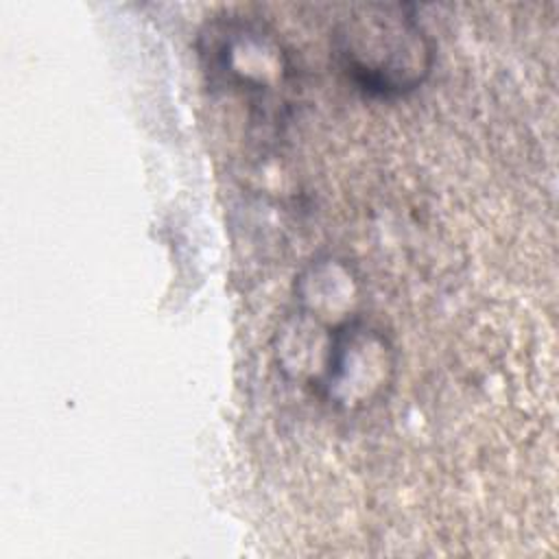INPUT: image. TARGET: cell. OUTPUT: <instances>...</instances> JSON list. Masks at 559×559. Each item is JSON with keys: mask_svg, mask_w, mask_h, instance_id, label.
Returning a JSON list of instances; mask_svg holds the SVG:
<instances>
[{"mask_svg": "<svg viewBox=\"0 0 559 559\" xmlns=\"http://www.w3.org/2000/svg\"><path fill=\"white\" fill-rule=\"evenodd\" d=\"M338 72L376 98H400L430 76L435 44L411 4H367L332 31Z\"/></svg>", "mask_w": 559, "mask_h": 559, "instance_id": "cell-1", "label": "cell"}, {"mask_svg": "<svg viewBox=\"0 0 559 559\" xmlns=\"http://www.w3.org/2000/svg\"><path fill=\"white\" fill-rule=\"evenodd\" d=\"M199 55L212 83L271 96L290 76V61L266 26L249 20H214L199 37Z\"/></svg>", "mask_w": 559, "mask_h": 559, "instance_id": "cell-3", "label": "cell"}, {"mask_svg": "<svg viewBox=\"0 0 559 559\" xmlns=\"http://www.w3.org/2000/svg\"><path fill=\"white\" fill-rule=\"evenodd\" d=\"M395 373L389 336L362 319H347L330 330L321 373L312 380L325 402L356 411L384 395Z\"/></svg>", "mask_w": 559, "mask_h": 559, "instance_id": "cell-2", "label": "cell"}]
</instances>
